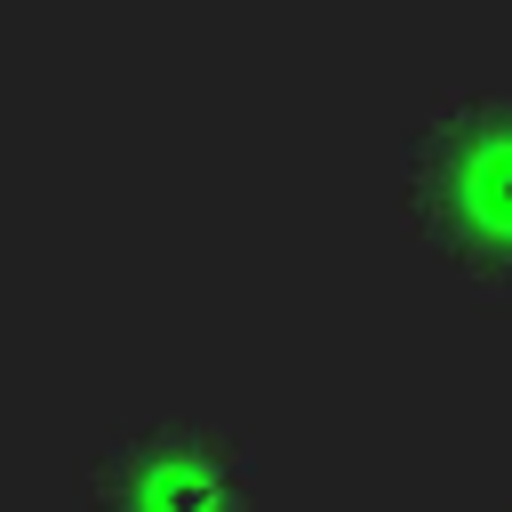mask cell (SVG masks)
Instances as JSON below:
<instances>
[{"mask_svg":"<svg viewBox=\"0 0 512 512\" xmlns=\"http://www.w3.org/2000/svg\"><path fill=\"white\" fill-rule=\"evenodd\" d=\"M104 512H240V464L200 432H136L104 456Z\"/></svg>","mask_w":512,"mask_h":512,"instance_id":"7a4b0ae2","label":"cell"},{"mask_svg":"<svg viewBox=\"0 0 512 512\" xmlns=\"http://www.w3.org/2000/svg\"><path fill=\"white\" fill-rule=\"evenodd\" d=\"M416 216L456 272L512 296V104H456L416 144Z\"/></svg>","mask_w":512,"mask_h":512,"instance_id":"6da1fadb","label":"cell"}]
</instances>
